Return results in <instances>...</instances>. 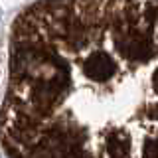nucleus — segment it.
I'll return each mask as SVG.
<instances>
[{"instance_id": "1", "label": "nucleus", "mask_w": 158, "mask_h": 158, "mask_svg": "<svg viewBox=\"0 0 158 158\" xmlns=\"http://www.w3.org/2000/svg\"><path fill=\"white\" fill-rule=\"evenodd\" d=\"M0 144L8 158H158V2L24 8Z\"/></svg>"}]
</instances>
